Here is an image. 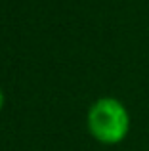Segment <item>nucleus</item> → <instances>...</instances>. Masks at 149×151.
<instances>
[{
    "instance_id": "obj_1",
    "label": "nucleus",
    "mask_w": 149,
    "mask_h": 151,
    "mask_svg": "<svg viewBox=\"0 0 149 151\" xmlns=\"http://www.w3.org/2000/svg\"><path fill=\"white\" fill-rule=\"evenodd\" d=\"M88 130L100 144L117 145L130 132V115L117 98H100L88 111Z\"/></svg>"
},
{
    "instance_id": "obj_2",
    "label": "nucleus",
    "mask_w": 149,
    "mask_h": 151,
    "mask_svg": "<svg viewBox=\"0 0 149 151\" xmlns=\"http://www.w3.org/2000/svg\"><path fill=\"white\" fill-rule=\"evenodd\" d=\"M2 105H4V92L0 90V109H2Z\"/></svg>"
}]
</instances>
